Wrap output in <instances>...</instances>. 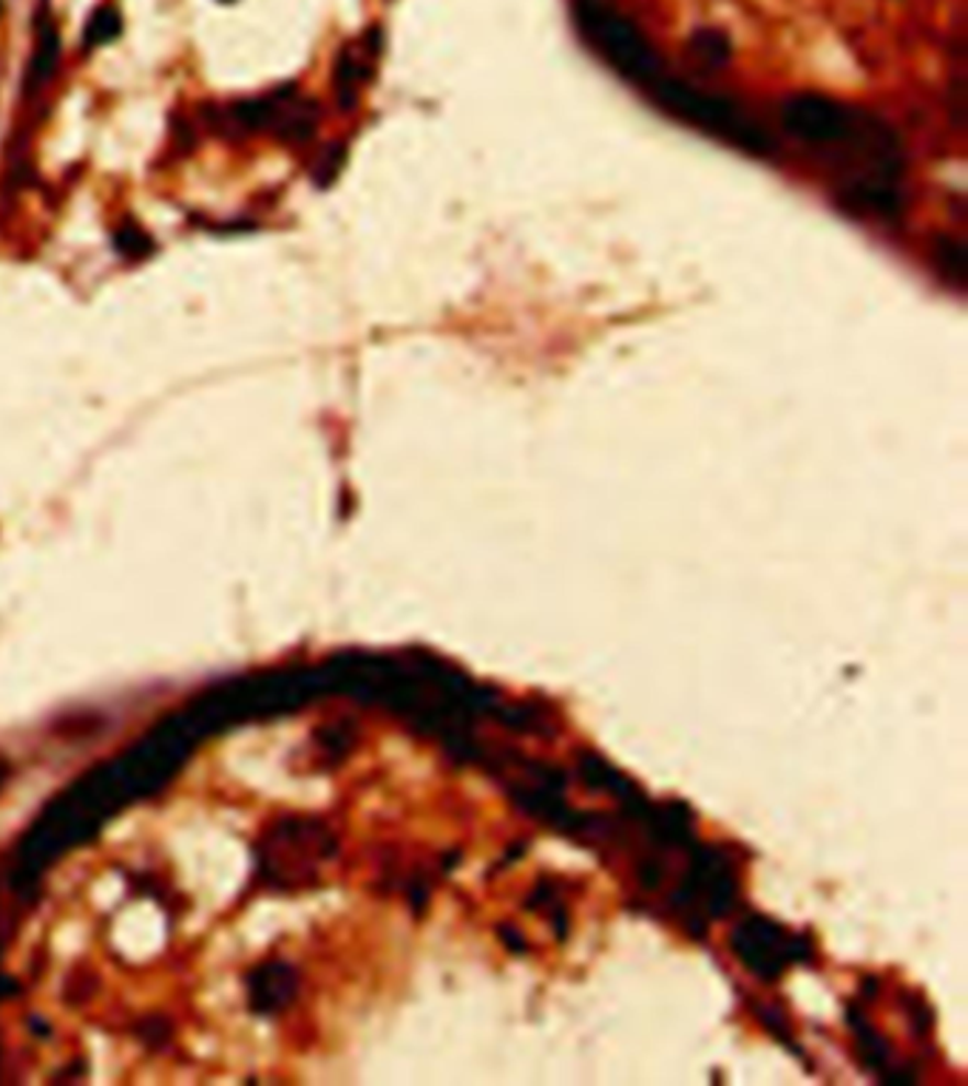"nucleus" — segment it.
I'll return each instance as SVG.
<instances>
[{
	"instance_id": "nucleus-6",
	"label": "nucleus",
	"mask_w": 968,
	"mask_h": 1086,
	"mask_svg": "<svg viewBox=\"0 0 968 1086\" xmlns=\"http://www.w3.org/2000/svg\"><path fill=\"white\" fill-rule=\"evenodd\" d=\"M57 63H60V37H57L55 23L46 14H37L35 52H32V63H29V89H43L55 77Z\"/></svg>"
},
{
	"instance_id": "nucleus-2",
	"label": "nucleus",
	"mask_w": 968,
	"mask_h": 1086,
	"mask_svg": "<svg viewBox=\"0 0 968 1086\" xmlns=\"http://www.w3.org/2000/svg\"><path fill=\"white\" fill-rule=\"evenodd\" d=\"M577 23L585 41L597 48L599 55L611 63L622 77L645 86V89L656 77H662L660 55L653 52L651 41L628 21L626 14L605 7L599 0H579Z\"/></svg>"
},
{
	"instance_id": "nucleus-3",
	"label": "nucleus",
	"mask_w": 968,
	"mask_h": 1086,
	"mask_svg": "<svg viewBox=\"0 0 968 1086\" xmlns=\"http://www.w3.org/2000/svg\"><path fill=\"white\" fill-rule=\"evenodd\" d=\"M781 125L810 145H838L852 139L855 116L838 100L824 94H796L781 103Z\"/></svg>"
},
{
	"instance_id": "nucleus-4",
	"label": "nucleus",
	"mask_w": 968,
	"mask_h": 1086,
	"mask_svg": "<svg viewBox=\"0 0 968 1086\" xmlns=\"http://www.w3.org/2000/svg\"><path fill=\"white\" fill-rule=\"evenodd\" d=\"M735 944H739V957L753 971L762 973V976L767 973L769 978L776 976L787 962L803 957V944L798 939L796 942H787L781 928L764 923V919H750L744 928H739Z\"/></svg>"
},
{
	"instance_id": "nucleus-9",
	"label": "nucleus",
	"mask_w": 968,
	"mask_h": 1086,
	"mask_svg": "<svg viewBox=\"0 0 968 1086\" xmlns=\"http://www.w3.org/2000/svg\"><path fill=\"white\" fill-rule=\"evenodd\" d=\"M364 77H367L364 57H358L356 52H350V48L341 52L336 66V89H338V100H341L344 105H352V100H356V89L364 82Z\"/></svg>"
},
{
	"instance_id": "nucleus-7",
	"label": "nucleus",
	"mask_w": 968,
	"mask_h": 1086,
	"mask_svg": "<svg viewBox=\"0 0 968 1086\" xmlns=\"http://www.w3.org/2000/svg\"><path fill=\"white\" fill-rule=\"evenodd\" d=\"M687 55L694 57L705 71H719L730 63V41L719 29H699L690 41H687Z\"/></svg>"
},
{
	"instance_id": "nucleus-5",
	"label": "nucleus",
	"mask_w": 968,
	"mask_h": 1086,
	"mask_svg": "<svg viewBox=\"0 0 968 1086\" xmlns=\"http://www.w3.org/2000/svg\"><path fill=\"white\" fill-rule=\"evenodd\" d=\"M841 199H844V205L855 207L860 213H869V216H880V219H894L900 213V196L894 193V188H889L886 182H878V179L849 182L841 191Z\"/></svg>"
},
{
	"instance_id": "nucleus-10",
	"label": "nucleus",
	"mask_w": 968,
	"mask_h": 1086,
	"mask_svg": "<svg viewBox=\"0 0 968 1086\" xmlns=\"http://www.w3.org/2000/svg\"><path fill=\"white\" fill-rule=\"evenodd\" d=\"M120 32H123V18L117 9L100 7L86 23V46H103V43L114 41Z\"/></svg>"
},
{
	"instance_id": "nucleus-1",
	"label": "nucleus",
	"mask_w": 968,
	"mask_h": 1086,
	"mask_svg": "<svg viewBox=\"0 0 968 1086\" xmlns=\"http://www.w3.org/2000/svg\"><path fill=\"white\" fill-rule=\"evenodd\" d=\"M656 105L667 111V114L679 116L694 128H701L705 134L716 139H724L733 148L753 154V157H769L776 150V143L767 131L758 128L750 116L735 103H730L728 97L705 94V91L687 86L685 80H674V77H656L648 86Z\"/></svg>"
},
{
	"instance_id": "nucleus-11",
	"label": "nucleus",
	"mask_w": 968,
	"mask_h": 1086,
	"mask_svg": "<svg viewBox=\"0 0 968 1086\" xmlns=\"http://www.w3.org/2000/svg\"><path fill=\"white\" fill-rule=\"evenodd\" d=\"M117 250L123 256H131V259H139V256H145L151 250V239H148L139 227H120Z\"/></svg>"
},
{
	"instance_id": "nucleus-8",
	"label": "nucleus",
	"mask_w": 968,
	"mask_h": 1086,
	"mask_svg": "<svg viewBox=\"0 0 968 1086\" xmlns=\"http://www.w3.org/2000/svg\"><path fill=\"white\" fill-rule=\"evenodd\" d=\"M932 259L937 273L952 284V287H966L968 281V259L966 247L955 236H937L932 245Z\"/></svg>"
}]
</instances>
